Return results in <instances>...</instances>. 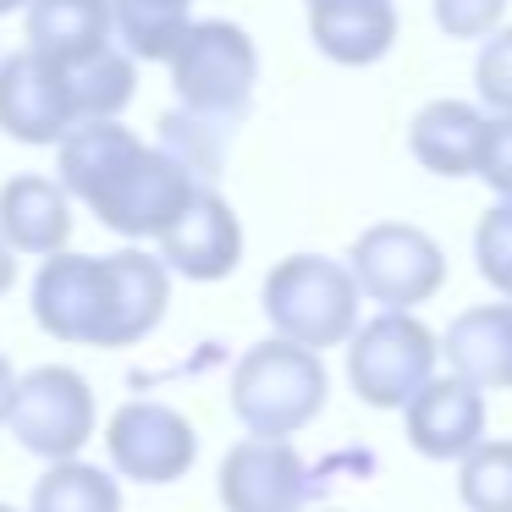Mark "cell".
I'll return each instance as SVG.
<instances>
[{
	"label": "cell",
	"instance_id": "7a4b0ae2",
	"mask_svg": "<svg viewBox=\"0 0 512 512\" xmlns=\"http://www.w3.org/2000/svg\"><path fill=\"white\" fill-rule=\"evenodd\" d=\"M34 320L67 347H138L171 303V270L144 248L50 254L34 276Z\"/></svg>",
	"mask_w": 512,
	"mask_h": 512
},
{
	"label": "cell",
	"instance_id": "4fadbf2b",
	"mask_svg": "<svg viewBox=\"0 0 512 512\" xmlns=\"http://www.w3.org/2000/svg\"><path fill=\"white\" fill-rule=\"evenodd\" d=\"M402 413H408L413 452L435 457V463H457L485 441V391L457 375H430Z\"/></svg>",
	"mask_w": 512,
	"mask_h": 512
},
{
	"label": "cell",
	"instance_id": "5bb4252c",
	"mask_svg": "<svg viewBox=\"0 0 512 512\" xmlns=\"http://www.w3.org/2000/svg\"><path fill=\"white\" fill-rule=\"evenodd\" d=\"M309 39L336 67H375L397 45L391 0H309Z\"/></svg>",
	"mask_w": 512,
	"mask_h": 512
},
{
	"label": "cell",
	"instance_id": "30bf717a",
	"mask_svg": "<svg viewBox=\"0 0 512 512\" xmlns=\"http://www.w3.org/2000/svg\"><path fill=\"white\" fill-rule=\"evenodd\" d=\"M78 127V105H72L67 67L39 50H17L0 56V133L17 144H50Z\"/></svg>",
	"mask_w": 512,
	"mask_h": 512
},
{
	"label": "cell",
	"instance_id": "ffe728a7",
	"mask_svg": "<svg viewBox=\"0 0 512 512\" xmlns=\"http://www.w3.org/2000/svg\"><path fill=\"white\" fill-rule=\"evenodd\" d=\"M67 83H72V105H78V122H111L133 105V89H138V61L127 56L122 45L100 50V56L67 67Z\"/></svg>",
	"mask_w": 512,
	"mask_h": 512
},
{
	"label": "cell",
	"instance_id": "ac0fdd59",
	"mask_svg": "<svg viewBox=\"0 0 512 512\" xmlns=\"http://www.w3.org/2000/svg\"><path fill=\"white\" fill-rule=\"evenodd\" d=\"M485 122L490 116H479L468 100H430L408 127V149L430 177H474Z\"/></svg>",
	"mask_w": 512,
	"mask_h": 512
},
{
	"label": "cell",
	"instance_id": "4dcf8cb0",
	"mask_svg": "<svg viewBox=\"0 0 512 512\" xmlns=\"http://www.w3.org/2000/svg\"><path fill=\"white\" fill-rule=\"evenodd\" d=\"M325 512H331V507H325Z\"/></svg>",
	"mask_w": 512,
	"mask_h": 512
},
{
	"label": "cell",
	"instance_id": "8992f818",
	"mask_svg": "<svg viewBox=\"0 0 512 512\" xmlns=\"http://www.w3.org/2000/svg\"><path fill=\"white\" fill-rule=\"evenodd\" d=\"M435 358H441V342L419 314L380 309L347 336V386L369 408H408L413 391L435 375Z\"/></svg>",
	"mask_w": 512,
	"mask_h": 512
},
{
	"label": "cell",
	"instance_id": "277c9868",
	"mask_svg": "<svg viewBox=\"0 0 512 512\" xmlns=\"http://www.w3.org/2000/svg\"><path fill=\"white\" fill-rule=\"evenodd\" d=\"M166 67H171L177 105L188 116H199V122H210V127H226V133H232L248 116V105H254L259 50L237 23H221V17L188 23V34H182L177 50L166 56Z\"/></svg>",
	"mask_w": 512,
	"mask_h": 512
},
{
	"label": "cell",
	"instance_id": "9a60e30c",
	"mask_svg": "<svg viewBox=\"0 0 512 512\" xmlns=\"http://www.w3.org/2000/svg\"><path fill=\"white\" fill-rule=\"evenodd\" d=\"M0 243L12 254L50 259L72 243V199L56 177H12L0 188Z\"/></svg>",
	"mask_w": 512,
	"mask_h": 512
},
{
	"label": "cell",
	"instance_id": "83f0119b",
	"mask_svg": "<svg viewBox=\"0 0 512 512\" xmlns=\"http://www.w3.org/2000/svg\"><path fill=\"white\" fill-rule=\"evenodd\" d=\"M12 281H17V254H12L6 243H0V298L12 292Z\"/></svg>",
	"mask_w": 512,
	"mask_h": 512
},
{
	"label": "cell",
	"instance_id": "9c48e42d",
	"mask_svg": "<svg viewBox=\"0 0 512 512\" xmlns=\"http://www.w3.org/2000/svg\"><path fill=\"white\" fill-rule=\"evenodd\" d=\"M105 452H111V474L133 479V485H177L199 457V435H193L188 413L171 402L133 397L111 413L105 424Z\"/></svg>",
	"mask_w": 512,
	"mask_h": 512
},
{
	"label": "cell",
	"instance_id": "f1b7e54d",
	"mask_svg": "<svg viewBox=\"0 0 512 512\" xmlns=\"http://www.w3.org/2000/svg\"><path fill=\"white\" fill-rule=\"evenodd\" d=\"M28 0H0V17H12V12H23Z\"/></svg>",
	"mask_w": 512,
	"mask_h": 512
},
{
	"label": "cell",
	"instance_id": "d6986e66",
	"mask_svg": "<svg viewBox=\"0 0 512 512\" xmlns=\"http://www.w3.org/2000/svg\"><path fill=\"white\" fill-rule=\"evenodd\" d=\"M193 23V0H111V34L133 61H166Z\"/></svg>",
	"mask_w": 512,
	"mask_h": 512
},
{
	"label": "cell",
	"instance_id": "3957f363",
	"mask_svg": "<svg viewBox=\"0 0 512 512\" xmlns=\"http://www.w3.org/2000/svg\"><path fill=\"white\" fill-rule=\"evenodd\" d=\"M325 397H331V375H325L320 353L298 342H254L232 369V413L248 435L259 441H287L303 424L320 419Z\"/></svg>",
	"mask_w": 512,
	"mask_h": 512
},
{
	"label": "cell",
	"instance_id": "5b68a950",
	"mask_svg": "<svg viewBox=\"0 0 512 512\" xmlns=\"http://www.w3.org/2000/svg\"><path fill=\"white\" fill-rule=\"evenodd\" d=\"M259 303H265V320L276 325L281 342H298L309 353H320V347H347V336L358 331L364 292H358L353 270L342 259L292 254L265 276Z\"/></svg>",
	"mask_w": 512,
	"mask_h": 512
},
{
	"label": "cell",
	"instance_id": "603a6c76",
	"mask_svg": "<svg viewBox=\"0 0 512 512\" xmlns=\"http://www.w3.org/2000/svg\"><path fill=\"white\" fill-rule=\"evenodd\" d=\"M474 270L501 292L512 298V199L490 204L474 226Z\"/></svg>",
	"mask_w": 512,
	"mask_h": 512
},
{
	"label": "cell",
	"instance_id": "2e32d148",
	"mask_svg": "<svg viewBox=\"0 0 512 512\" xmlns=\"http://www.w3.org/2000/svg\"><path fill=\"white\" fill-rule=\"evenodd\" d=\"M441 353L457 380L479 391H512V303L463 309L441 336Z\"/></svg>",
	"mask_w": 512,
	"mask_h": 512
},
{
	"label": "cell",
	"instance_id": "4316f807",
	"mask_svg": "<svg viewBox=\"0 0 512 512\" xmlns=\"http://www.w3.org/2000/svg\"><path fill=\"white\" fill-rule=\"evenodd\" d=\"M12 386H17V369L6 364V353H0V430H6V408H12Z\"/></svg>",
	"mask_w": 512,
	"mask_h": 512
},
{
	"label": "cell",
	"instance_id": "8fae6325",
	"mask_svg": "<svg viewBox=\"0 0 512 512\" xmlns=\"http://www.w3.org/2000/svg\"><path fill=\"white\" fill-rule=\"evenodd\" d=\"M221 507L226 512H303L314 496V474L292 441H259L243 435L221 457Z\"/></svg>",
	"mask_w": 512,
	"mask_h": 512
},
{
	"label": "cell",
	"instance_id": "e0dca14e",
	"mask_svg": "<svg viewBox=\"0 0 512 512\" xmlns=\"http://www.w3.org/2000/svg\"><path fill=\"white\" fill-rule=\"evenodd\" d=\"M23 34H28V50L61 61V67H78V61L116 45L111 0H28Z\"/></svg>",
	"mask_w": 512,
	"mask_h": 512
},
{
	"label": "cell",
	"instance_id": "ba28073f",
	"mask_svg": "<svg viewBox=\"0 0 512 512\" xmlns=\"http://www.w3.org/2000/svg\"><path fill=\"white\" fill-rule=\"evenodd\" d=\"M358 292L380 309H402L413 314L419 303H430L446 287V254L430 232L408 221H380L369 232H358L353 254H347Z\"/></svg>",
	"mask_w": 512,
	"mask_h": 512
},
{
	"label": "cell",
	"instance_id": "6da1fadb",
	"mask_svg": "<svg viewBox=\"0 0 512 512\" xmlns=\"http://www.w3.org/2000/svg\"><path fill=\"white\" fill-rule=\"evenodd\" d=\"M56 182L72 204H83L105 232L127 243L160 237L204 188L171 149L144 144L133 127H122V116L72 127L56 144Z\"/></svg>",
	"mask_w": 512,
	"mask_h": 512
},
{
	"label": "cell",
	"instance_id": "52a82bcc",
	"mask_svg": "<svg viewBox=\"0 0 512 512\" xmlns=\"http://www.w3.org/2000/svg\"><path fill=\"white\" fill-rule=\"evenodd\" d=\"M6 430L17 435V446L45 463H67L100 430V402L94 386L67 364H39L28 375H17L12 408H6Z\"/></svg>",
	"mask_w": 512,
	"mask_h": 512
},
{
	"label": "cell",
	"instance_id": "cb8c5ba5",
	"mask_svg": "<svg viewBox=\"0 0 512 512\" xmlns=\"http://www.w3.org/2000/svg\"><path fill=\"white\" fill-rule=\"evenodd\" d=\"M474 83H479V100H485L490 111L512 116V28H496V34L479 45Z\"/></svg>",
	"mask_w": 512,
	"mask_h": 512
},
{
	"label": "cell",
	"instance_id": "f546056e",
	"mask_svg": "<svg viewBox=\"0 0 512 512\" xmlns=\"http://www.w3.org/2000/svg\"><path fill=\"white\" fill-rule=\"evenodd\" d=\"M0 512H17V507H0Z\"/></svg>",
	"mask_w": 512,
	"mask_h": 512
},
{
	"label": "cell",
	"instance_id": "7c38bea8",
	"mask_svg": "<svg viewBox=\"0 0 512 512\" xmlns=\"http://www.w3.org/2000/svg\"><path fill=\"white\" fill-rule=\"evenodd\" d=\"M155 243H160V254H155L160 265H166L171 276H188V281H226L243 265V221H237V210L210 188V182L193 193L188 210H182Z\"/></svg>",
	"mask_w": 512,
	"mask_h": 512
},
{
	"label": "cell",
	"instance_id": "44dd1931",
	"mask_svg": "<svg viewBox=\"0 0 512 512\" xmlns=\"http://www.w3.org/2000/svg\"><path fill=\"white\" fill-rule=\"evenodd\" d=\"M28 512H122V479L83 457H67L39 474Z\"/></svg>",
	"mask_w": 512,
	"mask_h": 512
},
{
	"label": "cell",
	"instance_id": "484cf974",
	"mask_svg": "<svg viewBox=\"0 0 512 512\" xmlns=\"http://www.w3.org/2000/svg\"><path fill=\"white\" fill-rule=\"evenodd\" d=\"M474 177H485L501 199H512V116H490V122H485Z\"/></svg>",
	"mask_w": 512,
	"mask_h": 512
},
{
	"label": "cell",
	"instance_id": "d4e9b609",
	"mask_svg": "<svg viewBox=\"0 0 512 512\" xmlns=\"http://www.w3.org/2000/svg\"><path fill=\"white\" fill-rule=\"evenodd\" d=\"M430 12L446 39H490L507 17V0H430Z\"/></svg>",
	"mask_w": 512,
	"mask_h": 512
},
{
	"label": "cell",
	"instance_id": "7402d4cb",
	"mask_svg": "<svg viewBox=\"0 0 512 512\" xmlns=\"http://www.w3.org/2000/svg\"><path fill=\"white\" fill-rule=\"evenodd\" d=\"M457 463V496L468 512H512V441H479Z\"/></svg>",
	"mask_w": 512,
	"mask_h": 512
}]
</instances>
